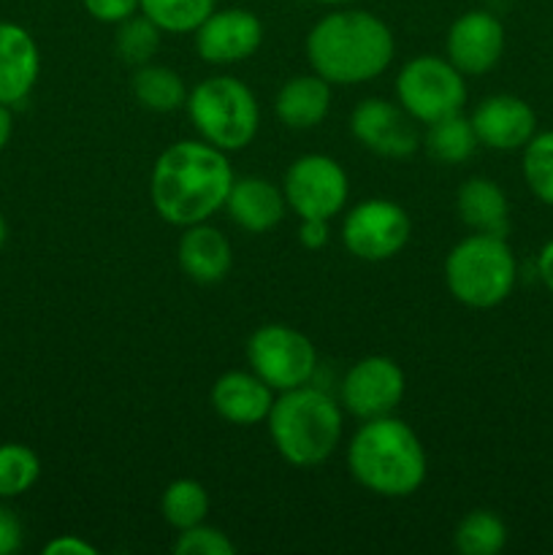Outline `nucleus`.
Here are the masks:
<instances>
[{
    "label": "nucleus",
    "instance_id": "obj_1",
    "mask_svg": "<svg viewBox=\"0 0 553 555\" xmlns=\"http://www.w3.org/2000/svg\"><path fill=\"white\" fill-rule=\"evenodd\" d=\"M233 179L228 152L204 139L177 141L152 166L150 198L160 220L188 228L211 220L226 206Z\"/></svg>",
    "mask_w": 553,
    "mask_h": 555
},
{
    "label": "nucleus",
    "instance_id": "obj_2",
    "mask_svg": "<svg viewBox=\"0 0 553 555\" xmlns=\"http://www.w3.org/2000/svg\"><path fill=\"white\" fill-rule=\"evenodd\" d=\"M396 41L377 14L339 9L320 16L307 36V60L331 87H356L377 79L394 63Z\"/></svg>",
    "mask_w": 553,
    "mask_h": 555
},
{
    "label": "nucleus",
    "instance_id": "obj_3",
    "mask_svg": "<svg viewBox=\"0 0 553 555\" xmlns=\"http://www.w3.org/2000/svg\"><path fill=\"white\" fill-rule=\"evenodd\" d=\"M347 469L374 496L407 499L426 480L428 459L412 426L385 415L361 421L347 444Z\"/></svg>",
    "mask_w": 553,
    "mask_h": 555
},
{
    "label": "nucleus",
    "instance_id": "obj_4",
    "mask_svg": "<svg viewBox=\"0 0 553 555\" xmlns=\"http://www.w3.org/2000/svg\"><path fill=\"white\" fill-rule=\"evenodd\" d=\"M342 404L325 390L301 388L276 393L266 428L282 461L298 469L325 464L342 442Z\"/></svg>",
    "mask_w": 553,
    "mask_h": 555
},
{
    "label": "nucleus",
    "instance_id": "obj_5",
    "mask_svg": "<svg viewBox=\"0 0 553 555\" xmlns=\"http://www.w3.org/2000/svg\"><path fill=\"white\" fill-rule=\"evenodd\" d=\"M515 280L518 263L504 236L472 231L445 258V285L455 301L470 309H493L504 304Z\"/></svg>",
    "mask_w": 553,
    "mask_h": 555
},
{
    "label": "nucleus",
    "instance_id": "obj_6",
    "mask_svg": "<svg viewBox=\"0 0 553 555\" xmlns=\"http://www.w3.org/2000/svg\"><path fill=\"white\" fill-rule=\"evenodd\" d=\"M188 117L204 141L222 152H242L260 130L255 92L236 76H209L188 92Z\"/></svg>",
    "mask_w": 553,
    "mask_h": 555
},
{
    "label": "nucleus",
    "instance_id": "obj_7",
    "mask_svg": "<svg viewBox=\"0 0 553 555\" xmlns=\"http://www.w3.org/2000/svg\"><path fill=\"white\" fill-rule=\"evenodd\" d=\"M396 103L415 122L432 125L450 114L464 112L466 79L448 57L417 54L401 65L396 76Z\"/></svg>",
    "mask_w": 553,
    "mask_h": 555
},
{
    "label": "nucleus",
    "instance_id": "obj_8",
    "mask_svg": "<svg viewBox=\"0 0 553 555\" xmlns=\"http://www.w3.org/2000/svg\"><path fill=\"white\" fill-rule=\"evenodd\" d=\"M247 363L274 393L301 388L318 372L312 339L291 325H260L247 339Z\"/></svg>",
    "mask_w": 553,
    "mask_h": 555
},
{
    "label": "nucleus",
    "instance_id": "obj_9",
    "mask_svg": "<svg viewBox=\"0 0 553 555\" xmlns=\"http://www.w3.org/2000/svg\"><path fill=\"white\" fill-rule=\"evenodd\" d=\"M287 209L296 217L307 220H334L350 198V179L339 160L329 155H301L287 166L282 179Z\"/></svg>",
    "mask_w": 553,
    "mask_h": 555
},
{
    "label": "nucleus",
    "instance_id": "obj_10",
    "mask_svg": "<svg viewBox=\"0 0 553 555\" xmlns=\"http://www.w3.org/2000/svg\"><path fill=\"white\" fill-rule=\"evenodd\" d=\"M412 233L410 215L401 204L388 198L358 201L342 220V244L358 260L380 263L407 247Z\"/></svg>",
    "mask_w": 553,
    "mask_h": 555
},
{
    "label": "nucleus",
    "instance_id": "obj_11",
    "mask_svg": "<svg viewBox=\"0 0 553 555\" xmlns=\"http://www.w3.org/2000/svg\"><path fill=\"white\" fill-rule=\"evenodd\" d=\"M407 390L404 369L388 356H366L347 369L339 385L342 410L358 421L394 415Z\"/></svg>",
    "mask_w": 553,
    "mask_h": 555
},
{
    "label": "nucleus",
    "instance_id": "obj_12",
    "mask_svg": "<svg viewBox=\"0 0 553 555\" xmlns=\"http://www.w3.org/2000/svg\"><path fill=\"white\" fill-rule=\"evenodd\" d=\"M350 133L363 150L390 160H401L421 150L415 119L399 103L385 98H366L352 108Z\"/></svg>",
    "mask_w": 553,
    "mask_h": 555
},
{
    "label": "nucleus",
    "instance_id": "obj_13",
    "mask_svg": "<svg viewBox=\"0 0 553 555\" xmlns=\"http://www.w3.org/2000/svg\"><path fill=\"white\" fill-rule=\"evenodd\" d=\"M263 43V25L249 9H215L195 30V52L209 65H236Z\"/></svg>",
    "mask_w": 553,
    "mask_h": 555
},
{
    "label": "nucleus",
    "instance_id": "obj_14",
    "mask_svg": "<svg viewBox=\"0 0 553 555\" xmlns=\"http://www.w3.org/2000/svg\"><path fill=\"white\" fill-rule=\"evenodd\" d=\"M504 54V27L491 11H464L445 36V57L464 76H483L499 65Z\"/></svg>",
    "mask_w": 553,
    "mask_h": 555
},
{
    "label": "nucleus",
    "instance_id": "obj_15",
    "mask_svg": "<svg viewBox=\"0 0 553 555\" xmlns=\"http://www.w3.org/2000/svg\"><path fill=\"white\" fill-rule=\"evenodd\" d=\"M470 119L480 146L493 152L524 150L537 133L535 108L524 98L510 95V92L483 98Z\"/></svg>",
    "mask_w": 553,
    "mask_h": 555
},
{
    "label": "nucleus",
    "instance_id": "obj_16",
    "mask_svg": "<svg viewBox=\"0 0 553 555\" xmlns=\"http://www.w3.org/2000/svg\"><path fill=\"white\" fill-rule=\"evenodd\" d=\"M276 393L249 369V372H226L211 385V410L233 426L266 423Z\"/></svg>",
    "mask_w": 553,
    "mask_h": 555
},
{
    "label": "nucleus",
    "instance_id": "obj_17",
    "mask_svg": "<svg viewBox=\"0 0 553 555\" xmlns=\"http://www.w3.org/2000/svg\"><path fill=\"white\" fill-rule=\"evenodd\" d=\"M179 269L198 285H217L233 266V247L220 228L206 222L188 225L177 244Z\"/></svg>",
    "mask_w": 553,
    "mask_h": 555
},
{
    "label": "nucleus",
    "instance_id": "obj_18",
    "mask_svg": "<svg viewBox=\"0 0 553 555\" xmlns=\"http://www.w3.org/2000/svg\"><path fill=\"white\" fill-rule=\"evenodd\" d=\"M41 74V54L30 33L14 22H0V103H22Z\"/></svg>",
    "mask_w": 553,
    "mask_h": 555
},
{
    "label": "nucleus",
    "instance_id": "obj_19",
    "mask_svg": "<svg viewBox=\"0 0 553 555\" xmlns=\"http://www.w3.org/2000/svg\"><path fill=\"white\" fill-rule=\"evenodd\" d=\"M222 209L233 222L247 233H269L282 222L287 211V201L282 188L263 177L233 179Z\"/></svg>",
    "mask_w": 553,
    "mask_h": 555
},
{
    "label": "nucleus",
    "instance_id": "obj_20",
    "mask_svg": "<svg viewBox=\"0 0 553 555\" xmlns=\"http://www.w3.org/2000/svg\"><path fill=\"white\" fill-rule=\"evenodd\" d=\"M274 112L280 122L291 130L318 128L331 112V85L314 70L291 76L276 92Z\"/></svg>",
    "mask_w": 553,
    "mask_h": 555
},
{
    "label": "nucleus",
    "instance_id": "obj_21",
    "mask_svg": "<svg viewBox=\"0 0 553 555\" xmlns=\"http://www.w3.org/2000/svg\"><path fill=\"white\" fill-rule=\"evenodd\" d=\"M455 209L461 222L475 233H493L507 236L510 204L504 190L493 179L472 177L455 193Z\"/></svg>",
    "mask_w": 553,
    "mask_h": 555
},
{
    "label": "nucleus",
    "instance_id": "obj_22",
    "mask_svg": "<svg viewBox=\"0 0 553 555\" xmlns=\"http://www.w3.org/2000/svg\"><path fill=\"white\" fill-rule=\"evenodd\" d=\"M428 155L445 166H459L466 163L477 152L480 141H477L472 119L464 117V112L450 114V117L437 119V122L426 125V135L421 139Z\"/></svg>",
    "mask_w": 553,
    "mask_h": 555
},
{
    "label": "nucleus",
    "instance_id": "obj_23",
    "mask_svg": "<svg viewBox=\"0 0 553 555\" xmlns=\"http://www.w3.org/2000/svg\"><path fill=\"white\" fill-rule=\"evenodd\" d=\"M133 95L144 108L157 114L177 112L188 103V85L182 76L168 65L146 63L133 74Z\"/></svg>",
    "mask_w": 553,
    "mask_h": 555
},
{
    "label": "nucleus",
    "instance_id": "obj_24",
    "mask_svg": "<svg viewBox=\"0 0 553 555\" xmlns=\"http://www.w3.org/2000/svg\"><path fill=\"white\" fill-rule=\"evenodd\" d=\"M209 509V491H206L198 480H190V477L168 482L166 491H163L160 496L163 520L177 531L193 529V526L204 524Z\"/></svg>",
    "mask_w": 553,
    "mask_h": 555
},
{
    "label": "nucleus",
    "instance_id": "obj_25",
    "mask_svg": "<svg viewBox=\"0 0 553 555\" xmlns=\"http://www.w3.org/2000/svg\"><path fill=\"white\" fill-rule=\"evenodd\" d=\"M453 545L461 555H497L507 545V526L491 509H472L455 526Z\"/></svg>",
    "mask_w": 553,
    "mask_h": 555
},
{
    "label": "nucleus",
    "instance_id": "obj_26",
    "mask_svg": "<svg viewBox=\"0 0 553 555\" xmlns=\"http://www.w3.org/2000/svg\"><path fill=\"white\" fill-rule=\"evenodd\" d=\"M217 9V0H141V14L155 22L163 33L184 36L195 33L201 22Z\"/></svg>",
    "mask_w": 553,
    "mask_h": 555
},
{
    "label": "nucleus",
    "instance_id": "obj_27",
    "mask_svg": "<svg viewBox=\"0 0 553 555\" xmlns=\"http://www.w3.org/2000/svg\"><path fill=\"white\" fill-rule=\"evenodd\" d=\"M160 36L163 30L152 20H146L144 14H133L130 20L119 22L117 33H114V49H117L119 60L128 65H146L152 63V57L160 49Z\"/></svg>",
    "mask_w": 553,
    "mask_h": 555
},
{
    "label": "nucleus",
    "instance_id": "obj_28",
    "mask_svg": "<svg viewBox=\"0 0 553 555\" xmlns=\"http://www.w3.org/2000/svg\"><path fill=\"white\" fill-rule=\"evenodd\" d=\"M41 477V461L27 444H0V499H14L30 491Z\"/></svg>",
    "mask_w": 553,
    "mask_h": 555
},
{
    "label": "nucleus",
    "instance_id": "obj_29",
    "mask_svg": "<svg viewBox=\"0 0 553 555\" xmlns=\"http://www.w3.org/2000/svg\"><path fill=\"white\" fill-rule=\"evenodd\" d=\"M524 179L537 201L553 206V130L535 133L524 146Z\"/></svg>",
    "mask_w": 553,
    "mask_h": 555
},
{
    "label": "nucleus",
    "instance_id": "obj_30",
    "mask_svg": "<svg viewBox=\"0 0 553 555\" xmlns=\"http://www.w3.org/2000/svg\"><path fill=\"white\" fill-rule=\"evenodd\" d=\"M173 553L177 555H233L236 545L226 531L215 529V526L198 524L193 529H184L177 534L173 542Z\"/></svg>",
    "mask_w": 553,
    "mask_h": 555
},
{
    "label": "nucleus",
    "instance_id": "obj_31",
    "mask_svg": "<svg viewBox=\"0 0 553 555\" xmlns=\"http://www.w3.org/2000/svg\"><path fill=\"white\" fill-rule=\"evenodd\" d=\"M81 5H85V11L95 22H103V25H119V22L139 14L141 0H81Z\"/></svg>",
    "mask_w": 553,
    "mask_h": 555
},
{
    "label": "nucleus",
    "instance_id": "obj_32",
    "mask_svg": "<svg viewBox=\"0 0 553 555\" xmlns=\"http://www.w3.org/2000/svg\"><path fill=\"white\" fill-rule=\"evenodd\" d=\"M331 238V228H329V220H314V217H307V220H301V225H298V244H301L304 249H323L325 244H329Z\"/></svg>",
    "mask_w": 553,
    "mask_h": 555
},
{
    "label": "nucleus",
    "instance_id": "obj_33",
    "mask_svg": "<svg viewBox=\"0 0 553 555\" xmlns=\"http://www.w3.org/2000/svg\"><path fill=\"white\" fill-rule=\"evenodd\" d=\"M22 547V524L9 507H0V555L16 553Z\"/></svg>",
    "mask_w": 553,
    "mask_h": 555
},
{
    "label": "nucleus",
    "instance_id": "obj_34",
    "mask_svg": "<svg viewBox=\"0 0 553 555\" xmlns=\"http://www.w3.org/2000/svg\"><path fill=\"white\" fill-rule=\"evenodd\" d=\"M95 545L85 542L81 537L76 534H63L54 537L52 542L43 545V555H95Z\"/></svg>",
    "mask_w": 553,
    "mask_h": 555
},
{
    "label": "nucleus",
    "instance_id": "obj_35",
    "mask_svg": "<svg viewBox=\"0 0 553 555\" xmlns=\"http://www.w3.org/2000/svg\"><path fill=\"white\" fill-rule=\"evenodd\" d=\"M537 274H540L542 285L553 293V238L537 255Z\"/></svg>",
    "mask_w": 553,
    "mask_h": 555
},
{
    "label": "nucleus",
    "instance_id": "obj_36",
    "mask_svg": "<svg viewBox=\"0 0 553 555\" xmlns=\"http://www.w3.org/2000/svg\"><path fill=\"white\" fill-rule=\"evenodd\" d=\"M11 133H14V117H11V106L0 103V150L9 144Z\"/></svg>",
    "mask_w": 553,
    "mask_h": 555
},
{
    "label": "nucleus",
    "instance_id": "obj_37",
    "mask_svg": "<svg viewBox=\"0 0 553 555\" xmlns=\"http://www.w3.org/2000/svg\"><path fill=\"white\" fill-rule=\"evenodd\" d=\"M5 238H9V225H5V217L0 215V249H3Z\"/></svg>",
    "mask_w": 553,
    "mask_h": 555
},
{
    "label": "nucleus",
    "instance_id": "obj_38",
    "mask_svg": "<svg viewBox=\"0 0 553 555\" xmlns=\"http://www.w3.org/2000/svg\"><path fill=\"white\" fill-rule=\"evenodd\" d=\"M318 3H323V5H345V3H352V0H318Z\"/></svg>",
    "mask_w": 553,
    "mask_h": 555
}]
</instances>
